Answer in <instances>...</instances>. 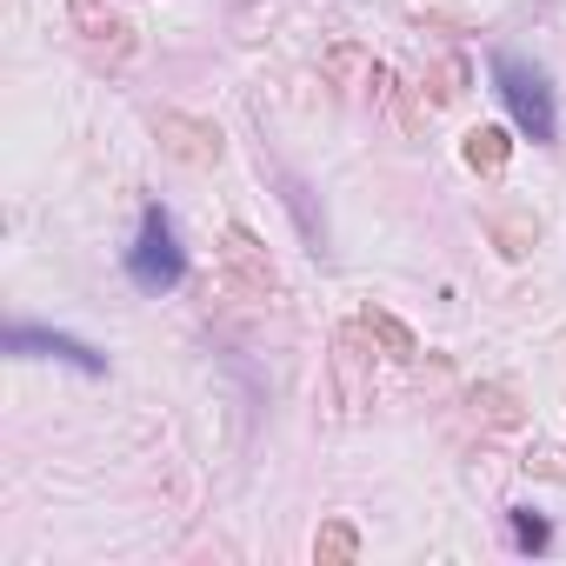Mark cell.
<instances>
[{
	"label": "cell",
	"instance_id": "1",
	"mask_svg": "<svg viewBox=\"0 0 566 566\" xmlns=\"http://www.w3.org/2000/svg\"><path fill=\"white\" fill-rule=\"evenodd\" d=\"M493 81H500V101H506V114H513V127L526 134V140H553V87H546V74L539 67H526L520 54H500L493 61Z\"/></svg>",
	"mask_w": 566,
	"mask_h": 566
},
{
	"label": "cell",
	"instance_id": "2",
	"mask_svg": "<svg viewBox=\"0 0 566 566\" xmlns=\"http://www.w3.org/2000/svg\"><path fill=\"white\" fill-rule=\"evenodd\" d=\"M127 273L140 280L147 294H167V287H180L187 253H180V240H174V220H167L160 207H147V213H140V240H134V253H127Z\"/></svg>",
	"mask_w": 566,
	"mask_h": 566
},
{
	"label": "cell",
	"instance_id": "3",
	"mask_svg": "<svg viewBox=\"0 0 566 566\" xmlns=\"http://www.w3.org/2000/svg\"><path fill=\"white\" fill-rule=\"evenodd\" d=\"M154 134H160V147H167L174 160H187V167H213V160H220V127H207V120H193V114H160Z\"/></svg>",
	"mask_w": 566,
	"mask_h": 566
},
{
	"label": "cell",
	"instance_id": "4",
	"mask_svg": "<svg viewBox=\"0 0 566 566\" xmlns=\"http://www.w3.org/2000/svg\"><path fill=\"white\" fill-rule=\"evenodd\" d=\"M220 260L240 273V287H247V294H280V273H273V260L253 247V233H247L240 220L227 227V247H220Z\"/></svg>",
	"mask_w": 566,
	"mask_h": 566
},
{
	"label": "cell",
	"instance_id": "5",
	"mask_svg": "<svg viewBox=\"0 0 566 566\" xmlns=\"http://www.w3.org/2000/svg\"><path fill=\"white\" fill-rule=\"evenodd\" d=\"M14 354H48V360L81 367V374H101V354H94V347H81V340H67V334H34V327H14Z\"/></svg>",
	"mask_w": 566,
	"mask_h": 566
},
{
	"label": "cell",
	"instance_id": "6",
	"mask_svg": "<svg viewBox=\"0 0 566 566\" xmlns=\"http://www.w3.org/2000/svg\"><path fill=\"white\" fill-rule=\"evenodd\" d=\"M460 154H467L473 174H500L506 154H513V140H506V127H473V134L460 140Z\"/></svg>",
	"mask_w": 566,
	"mask_h": 566
},
{
	"label": "cell",
	"instance_id": "7",
	"mask_svg": "<svg viewBox=\"0 0 566 566\" xmlns=\"http://www.w3.org/2000/svg\"><path fill=\"white\" fill-rule=\"evenodd\" d=\"M486 227H493L500 253H513V260L539 240V213H506V207H493V213H486Z\"/></svg>",
	"mask_w": 566,
	"mask_h": 566
},
{
	"label": "cell",
	"instance_id": "8",
	"mask_svg": "<svg viewBox=\"0 0 566 566\" xmlns=\"http://www.w3.org/2000/svg\"><path fill=\"white\" fill-rule=\"evenodd\" d=\"M360 327H367V334H374V340H380L394 360H413V354H420V340H413V334H407V327H400L387 307H367V321H360Z\"/></svg>",
	"mask_w": 566,
	"mask_h": 566
},
{
	"label": "cell",
	"instance_id": "9",
	"mask_svg": "<svg viewBox=\"0 0 566 566\" xmlns=\"http://www.w3.org/2000/svg\"><path fill=\"white\" fill-rule=\"evenodd\" d=\"M354 553H360L354 520H327V526H321V539H314V559H321V566H347Z\"/></svg>",
	"mask_w": 566,
	"mask_h": 566
},
{
	"label": "cell",
	"instance_id": "10",
	"mask_svg": "<svg viewBox=\"0 0 566 566\" xmlns=\"http://www.w3.org/2000/svg\"><path fill=\"white\" fill-rule=\"evenodd\" d=\"M473 413H480L486 427H520V400H513L506 387H473Z\"/></svg>",
	"mask_w": 566,
	"mask_h": 566
},
{
	"label": "cell",
	"instance_id": "11",
	"mask_svg": "<svg viewBox=\"0 0 566 566\" xmlns=\"http://www.w3.org/2000/svg\"><path fill=\"white\" fill-rule=\"evenodd\" d=\"M460 94H467V61H460V54H447V61L433 67V101L447 107V101H460Z\"/></svg>",
	"mask_w": 566,
	"mask_h": 566
},
{
	"label": "cell",
	"instance_id": "12",
	"mask_svg": "<svg viewBox=\"0 0 566 566\" xmlns=\"http://www.w3.org/2000/svg\"><path fill=\"white\" fill-rule=\"evenodd\" d=\"M513 539H520V546H526V553H539V546H546V520H539V513H526V506H520V513H513Z\"/></svg>",
	"mask_w": 566,
	"mask_h": 566
}]
</instances>
